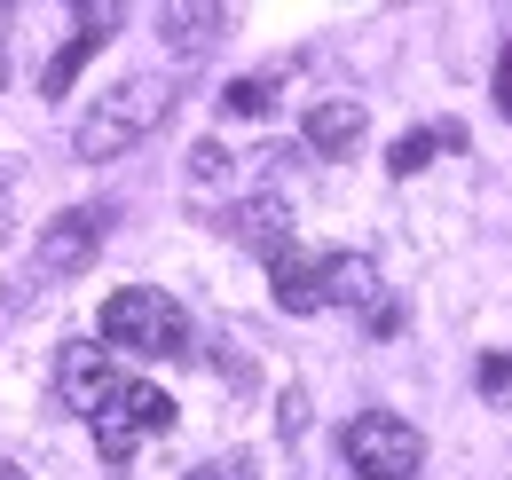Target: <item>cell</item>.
I'll use <instances>...</instances> for the list:
<instances>
[{
	"mask_svg": "<svg viewBox=\"0 0 512 480\" xmlns=\"http://www.w3.org/2000/svg\"><path fill=\"white\" fill-rule=\"evenodd\" d=\"M174 111V95L158 87V79H119L87 119L71 126V158H87V166H103V158H127L134 142L150 134V126Z\"/></svg>",
	"mask_w": 512,
	"mask_h": 480,
	"instance_id": "1",
	"label": "cell"
},
{
	"mask_svg": "<svg viewBox=\"0 0 512 480\" xmlns=\"http://www.w3.org/2000/svg\"><path fill=\"white\" fill-rule=\"evenodd\" d=\"M182 355L190 347V315L166 300V292H150V284H127V292H111L103 300V355Z\"/></svg>",
	"mask_w": 512,
	"mask_h": 480,
	"instance_id": "2",
	"label": "cell"
},
{
	"mask_svg": "<svg viewBox=\"0 0 512 480\" xmlns=\"http://www.w3.org/2000/svg\"><path fill=\"white\" fill-rule=\"evenodd\" d=\"M87 418H95V449H103L111 465H127L150 433H174V402H166V386H150V378H111V394H103Z\"/></svg>",
	"mask_w": 512,
	"mask_h": 480,
	"instance_id": "3",
	"label": "cell"
},
{
	"mask_svg": "<svg viewBox=\"0 0 512 480\" xmlns=\"http://www.w3.org/2000/svg\"><path fill=\"white\" fill-rule=\"evenodd\" d=\"M339 449H347V473L355 480H410L418 465H426L418 425L394 418V410H363V418L339 433Z\"/></svg>",
	"mask_w": 512,
	"mask_h": 480,
	"instance_id": "4",
	"label": "cell"
},
{
	"mask_svg": "<svg viewBox=\"0 0 512 480\" xmlns=\"http://www.w3.org/2000/svg\"><path fill=\"white\" fill-rule=\"evenodd\" d=\"M111 237V213L103 205H71L56 221H40V244H32V276H79Z\"/></svg>",
	"mask_w": 512,
	"mask_h": 480,
	"instance_id": "5",
	"label": "cell"
},
{
	"mask_svg": "<svg viewBox=\"0 0 512 480\" xmlns=\"http://www.w3.org/2000/svg\"><path fill=\"white\" fill-rule=\"evenodd\" d=\"M221 229L237 244H253L260 260H276V252H292V205H284L276 189H253V197H237V205L221 213Z\"/></svg>",
	"mask_w": 512,
	"mask_h": 480,
	"instance_id": "6",
	"label": "cell"
},
{
	"mask_svg": "<svg viewBox=\"0 0 512 480\" xmlns=\"http://www.w3.org/2000/svg\"><path fill=\"white\" fill-rule=\"evenodd\" d=\"M111 378H119V370H111V355H103L95 339H64V355H56V402H64V410L87 418V410L111 394Z\"/></svg>",
	"mask_w": 512,
	"mask_h": 480,
	"instance_id": "7",
	"label": "cell"
},
{
	"mask_svg": "<svg viewBox=\"0 0 512 480\" xmlns=\"http://www.w3.org/2000/svg\"><path fill=\"white\" fill-rule=\"evenodd\" d=\"M111 32H119V8H79V32H71L64 48H56V63L40 71V103H56V95H71V79L87 71V56H95V48L111 40Z\"/></svg>",
	"mask_w": 512,
	"mask_h": 480,
	"instance_id": "8",
	"label": "cell"
},
{
	"mask_svg": "<svg viewBox=\"0 0 512 480\" xmlns=\"http://www.w3.org/2000/svg\"><path fill=\"white\" fill-rule=\"evenodd\" d=\"M221 32H229V8H213V0H166L158 8V48L166 56H205Z\"/></svg>",
	"mask_w": 512,
	"mask_h": 480,
	"instance_id": "9",
	"label": "cell"
},
{
	"mask_svg": "<svg viewBox=\"0 0 512 480\" xmlns=\"http://www.w3.org/2000/svg\"><path fill=\"white\" fill-rule=\"evenodd\" d=\"M300 134H308L316 158H355V142H363V103H355V95H323V103H308Z\"/></svg>",
	"mask_w": 512,
	"mask_h": 480,
	"instance_id": "10",
	"label": "cell"
},
{
	"mask_svg": "<svg viewBox=\"0 0 512 480\" xmlns=\"http://www.w3.org/2000/svg\"><path fill=\"white\" fill-rule=\"evenodd\" d=\"M371 292H379L371 252H323L316 260V307H363Z\"/></svg>",
	"mask_w": 512,
	"mask_h": 480,
	"instance_id": "11",
	"label": "cell"
},
{
	"mask_svg": "<svg viewBox=\"0 0 512 480\" xmlns=\"http://www.w3.org/2000/svg\"><path fill=\"white\" fill-rule=\"evenodd\" d=\"M268 276H276V307L284 315H316V260L292 244V252H276L268 260Z\"/></svg>",
	"mask_w": 512,
	"mask_h": 480,
	"instance_id": "12",
	"label": "cell"
},
{
	"mask_svg": "<svg viewBox=\"0 0 512 480\" xmlns=\"http://www.w3.org/2000/svg\"><path fill=\"white\" fill-rule=\"evenodd\" d=\"M442 142H457L449 126H442V134H434V126H418V134H402V142L386 150V174H394V181H410L418 166H434V150H442Z\"/></svg>",
	"mask_w": 512,
	"mask_h": 480,
	"instance_id": "13",
	"label": "cell"
},
{
	"mask_svg": "<svg viewBox=\"0 0 512 480\" xmlns=\"http://www.w3.org/2000/svg\"><path fill=\"white\" fill-rule=\"evenodd\" d=\"M268 87H276V79H229V87H221V119H260V111H268Z\"/></svg>",
	"mask_w": 512,
	"mask_h": 480,
	"instance_id": "14",
	"label": "cell"
},
{
	"mask_svg": "<svg viewBox=\"0 0 512 480\" xmlns=\"http://www.w3.org/2000/svg\"><path fill=\"white\" fill-rule=\"evenodd\" d=\"M182 480H260V473H253V457H213V465H190Z\"/></svg>",
	"mask_w": 512,
	"mask_h": 480,
	"instance_id": "15",
	"label": "cell"
},
{
	"mask_svg": "<svg viewBox=\"0 0 512 480\" xmlns=\"http://www.w3.org/2000/svg\"><path fill=\"white\" fill-rule=\"evenodd\" d=\"M221 166H229V150H221V142H197V150H190V174L197 181H221Z\"/></svg>",
	"mask_w": 512,
	"mask_h": 480,
	"instance_id": "16",
	"label": "cell"
},
{
	"mask_svg": "<svg viewBox=\"0 0 512 480\" xmlns=\"http://www.w3.org/2000/svg\"><path fill=\"white\" fill-rule=\"evenodd\" d=\"M481 386H489V394H505V386H512V362L489 355V362H481Z\"/></svg>",
	"mask_w": 512,
	"mask_h": 480,
	"instance_id": "17",
	"label": "cell"
},
{
	"mask_svg": "<svg viewBox=\"0 0 512 480\" xmlns=\"http://www.w3.org/2000/svg\"><path fill=\"white\" fill-rule=\"evenodd\" d=\"M276 425H284V433H300V425H308V402H300V394H284V410H276Z\"/></svg>",
	"mask_w": 512,
	"mask_h": 480,
	"instance_id": "18",
	"label": "cell"
},
{
	"mask_svg": "<svg viewBox=\"0 0 512 480\" xmlns=\"http://www.w3.org/2000/svg\"><path fill=\"white\" fill-rule=\"evenodd\" d=\"M497 111L512 119V56H505V71H497Z\"/></svg>",
	"mask_w": 512,
	"mask_h": 480,
	"instance_id": "19",
	"label": "cell"
},
{
	"mask_svg": "<svg viewBox=\"0 0 512 480\" xmlns=\"http://www.w3.org/2000/svg\"><path fill=\"white\" fill-rule=\"evenodd\" d=\"M0 480H24V473H16V465H0Z\"/></svg>",
	"mask_w": 512,
	"mask_h": 480,
	"instance_id": "20",
	"label": "cell"
}]
</instances>
